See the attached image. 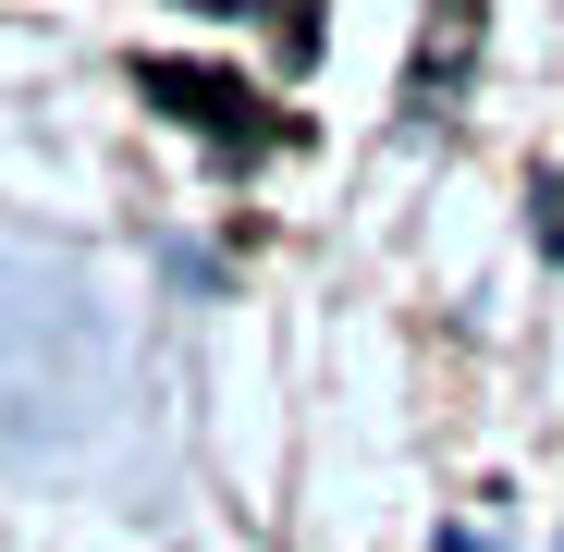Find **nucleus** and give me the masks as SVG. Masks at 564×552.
<instances>
[{
    "instance_id": "obj_1",
    "label": "nucleus",
    "mask_w": 564,
    "mask_h": 552,
    "mask_svg": "<svg viewBox=\"0 0 564 552\" xmlns=\"http://www.w3.org/2000/svg\"><path fill=\"white\" fill-rule=\"evenodd\" d=\"M135 86H148L160 111H184L197 136H258V99H246L234 74H209V62H135Z\"/></svg>"
}]
</instances>
